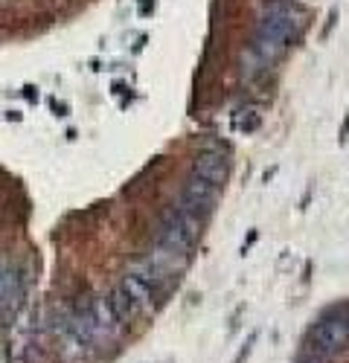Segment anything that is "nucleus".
<instances>
[{
	"label": "nucleus",
	"instance_id": "nucleus-6",
	"mask_svg": "<svg viewBox=\"0 0 349 363\" xmlns=\"http://www.w3.org/2000/svg\"><path fill=\"white\" fill-rule=\"evenodd\" d=\"M340 317H343V323H346V328H349V306L340 308Z\"/></svg>",
	"mask_w": 349,
	"mask_h": 363
},
{
	"label": "nucleus",
	"instance_id": "nucleus-3",
	"mask_svg": "<svg viewBox=\"0 0 349 363\" xmlns=\"http://www.w3.org/2000/svg\"><path fill=\"white\" fill-rule=\"evenodd\" d=\"M126 291H128V296L134 299V306L140 308V314H145V311H152V306H155V291L145 285L140 277H134V274H128L123 282H120Z\"/></svg>",
	"mask_w": 349,
	"mask_h": 363
},
{
	"label": "nucleus",
	"instance_id": "nucleus-5",
	"mask_svg": "<svg viewBox=\"0 0 349 363\" xmlns=\"http://www.w3.org/2000/svg\"><path fill=\"white\" fill-rule=\"evenodd\" d=\"M245 131H256L259 128V113L256 111H248V116H242V123H239Z\"/></svg>",
	"mask_w": 349,
	"mask_h": 363
},
{
	"label": "nucleus",
	"instance_id": "nucleus-1",
	"mask_svg": "<svg viewBox=\"0 0 349 363\" xmlns=\"http://www.w3.org/2000/svg\"><path fill=\"white\" fill-rule=\"evenodd\" d=\"M218 189L221 186H216V184H210V180H204V177H189V184L184 186V192H181V209H187V213H192V216H198L201 221L207 218L210 213H213V206H216V201H218Z\"/></svg>",
	"mask_w": 349,
	"mask_h": 363
},
{
	"label": "nucleus",
	"instance_id": "nucleus-2",
	"mask_svg": "<svg viewBox=\"0 0 349 363\" xmlns=\"http://www.w3.org/2000/svg\"><path fill=\"white\" fill-rule=\"evenodd\" d=\"M192 174L210 180V184H216V186H221L227 180V174H230V163H227V157L221 155V151H201V155L195 157Z\"/></svg>",
	"mask_w": 349,
	"mask_h": 363
},
{
	"label": "nucleus",
	"instance_id": "nucleus-4",
	"mask_svg": "<svg viewBox=\"0 0 349 363\" xmlns=\"http://www.w3.org/2000/svg\"><path fill=\"white\" fill-rule=\"evenodd\" d=\"M108 302H111V308L116 311V317H120V320H123L126 325H128L131 320L143 317V314H140V308L134 306V299L128 296V291H126L123 285H116V288H113V294L108 296Z\"/></svg>",
	"mask_w": 349,
	"mask_h": 363
}]
</instances>
